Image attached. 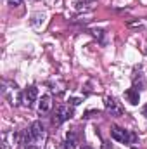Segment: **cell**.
Listing matches in <instances>:
<instances>
[{"label": "cell", "mask_w": 147, "mask_h": 149, "mask_svg": "<svg viewBox=\"0 0 147 149\" xmlns=\"http://www.w3.org/2000/svg\"><path fill=\"white\" fill-rule=\"evenodd\" d=\"M111 137L121 144H135L137 142V134H133L132 130H126V128H121V127H112L111 128Z\"/></svg>", "instance_id": "obj_2"}, {"label": "cell", "mask_w": 147, "mask_h": 149, "mask_svg": "<svg viewBox=\"0 0 147 149\" xmlns=\"http://www.w3.org/2000/svg\"><path fill=\"white\" fill-rule=\"evenodd\" d=\"M78 146V137L74 132H68L66 134V141H64V149H74Z\"/></svg>", "instance_id": "obj_8"}, {"label": "cell", "mask_w": 147, "mask_h": 149, "mask_svg": "<svg viewBox=\"0 0 147 149\" xmlns=\"http://www.w3.org/2000/svg\"><path fill=\"white\" fill-rule=\"evenodd\" d=\"M7 3H9L10 7H19V5L23 3V0H7Z\"/></svg>", "instance_id": "obj_11"}, {"label": "cell", "mask_w": 147, "mask_h": 149, "mask_svg": "<svg viewBox=\"0 0 147 149\" xmlns=\"http://www.w3.org/2000/svg\"><path fill=\"white\" fill-rule=\"evenodd\" d=\"M102 149H112L109 146V142H102Z\"/></svg>", "instance_id": "obj_12"}, {"label": "cell", "mask_w": 147, "mask_h": 149, "mask_svg": "<svg viewBox=\"0 0 147 149\" xmlns=\"http://www.w3.org/2000/svg\"><path fill=\"white\" fill-rule=\"evenodd\" d=\"M45 139V128L42 121H33L31 127L23 134V144L24 146H37Z\"/></svg>", "instance_id": "obj_1"}, {"label": "cell", "mask_w": 147, "mask_h": 149, "mask_svg": "<svg viewBox=\"0 0 147 149\" xmlns=\"http://www.w3.org/2000/svg\"><path fill=\"white\" fill-rule=\"evenodd\" d=\"M37 97H38V88L35 85H30V87L24 88V92H23V102H24L28 108L37 101Z\"/></svg>", "instance_id": "obj_6"}, {"label": "cell", "mask_w": 147, "mask_h": 149, "mask_svg": "<svg viewBox=\"0 0 147 149\" xmlns=\"http://www.w3.org/2000/svg\"><path fill=\"white\" fill-rule=\"evenodd\" d=\"M81 149H92V148H90V146H83Z\"/></svg>", "instance_id": "obj_16"}, {"label": "cell", "mask_w": 147, "mask_h": 149, "mask_svg": "<svg viewBox=\"0 0 147 149\" xmlns=\"http://www.w3.org/2000/svg\"><path fill=\"white\" fill-rule=\"evenodd\" d=\"M50 106H52V97H50V95H43L42 101H40V104H38V111L47 113L50 109Z\"/></svg>", "instance_id": "obj_9"}, {"label": "cell", "mask_w": 147, "mask_h": 149, "mask_svg": "<svg viewBox=\"0 0 147 149\" xmlns=\"http://www.w3.org/2000/svg\"><path fill=\"white\" fill-rule=\"evenodd\" d=\"M71 104L76 106V104H80V99H71Z\"/></svg>", "instance_id": "obj_13"}, {"label": "cell", "mask_w": 147, "mask_h": 149, "mask_svg": "<svg viewBox=\"0 0 147 149\" xmlns=\"http://www.w3.org/2000/svg\"><path fill=\"white\" fill-rule=\"evenodd\" d=\"M142 113H144V116H146V118H147V104H146V106H144V108H142Z\"/></svg>", "instance_id": "obj_14"}, {"label": "cell", "mask_w": 147, "mask_h": 149, "mask_svg": "<svg viewBox=\"0 0 147 149\" xmlns=\"http://www.w3.org/2000/svg\"><path fill=\"white\" fill-rule=\"evenodd\" d=\"M26 149H37L35 146H26Z\"/></svg>", "instance_id": "obj_15"}, {"label": "cell", "mask_w": 147, "mask_h": 149, "mask_svg": "<svg viewBox=\"0 0 147 149\" xmlns=\"http://www.w3.org/2000/svg\"><path fill=\"white\" fill-rule=\"evenodd\" d=\"M17 144H23V134L14 132V130L2 134V149H10Z\"/></svg>", "instance_id": "obj_4"}, {"label": "cell", "mask_w": 147, "mask_h": 149, "mask_svg": "<svg viewBox=\"0 0 147 149\" xmlns=\"http://www.w3.org/2000/svg\"><path fill=\"white\" fill-rule=\"evenodd\" d=\"M73 108L71 106H59L55 113H54V116H52V123L55 125V127H59V125H62L64 121H68V120H71L73 118Z\"/></svg>", "instance_id": "obj_3"}, {"label": "cell", "mask_w": 147, "mask_h": 149, "mask_svg": "<svg viewBox=\"0 0 147 149\" xmlns=\"http://www.w3.org/2000/svg\"><path fill=\"white\" fill-rule=\"evenodd\" d=\"M125 97H126V101L130 102V104H133V106H137L139 104V101H140V94H139V90L133 87V88H128L126 92H125Z\"/></svg>", "instance_id": "obj_7"}, {"label": "cell", "mask_w": 147, "mask_h": 149, "mask_svg": "<svg viewBox=\"0 0 147 149\" xmlns=\"http://www.w3.org/2000/svg\"><path fill=\"white\" fill-rule=\"evenodd\" d=\"M97 0H76L74 2V7H76V10H85V9H92V5Z\"/></svg>", "instance_id": "obj_10"}, {"label": "cell", "mask_w": 147, "mask_h": 149, "mask_svg": "<svg viewBox=\"0 0 147 149\" xmlns=\"http://www.w3.org/2000/svg\"><path fill=\"white\" fill-rule=\"evenodd\" d=\"M104 106H106V111L109 113L111 116H121V114H125V108L121 106V102H118L116 97H106L104 99Z\"/></svg>", "instance_id": "obj_5"}]
</instances>
